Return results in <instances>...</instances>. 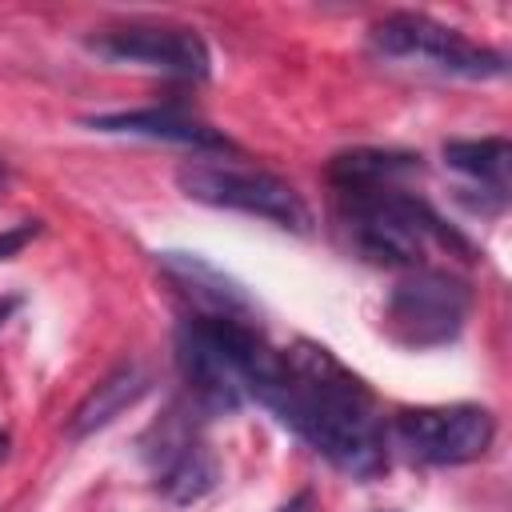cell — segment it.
Masks as SVG:
<instances>
[{"label": "cell", "instance_id": "obj_1", "mask_svg": "<svg viewBox=\"0 0 512 512\" xmlns=\"http://www.w3.org/2000/svg\"><path fill=\"white\" fill-rule=\"evenodd\" d=\"M260 404L340 472L356 480L384 472L388 448L372 392L328 348L300 340L280 352V376L268 384Z\"/></svg>", "mask_w": 512, "mask_h": 512}, {"label": "cell", "instance_id": "obj_2", "mask_svg": "<svg viewBox=\"0 0 512 512\" xmlns=\"http://www.w3.org/2000/svg\"><path fill=\"white\" fill-rule=\"evenodd\" d=\"M336 192V220L348 232L352 248L388 268H420L424 248L436 240L456 252H472L460 232H452L420 196H408L396 184H368V188H332Z\"/></svg>", "mask_w": 512, "mask_h": 512}, {"label": "cell", "instance_id": "obj_3", "mask_svg": "<svg viewBox=\"0 0 512 512\" xmlns=\"http://www.w3.org/2000/svg\"><path fill=\"white\" fill-rule=\"evenodd\" d=\"M472 312V288L440 268H412L384 304V328L400 348H444L460 336Z\"/></svg>", "mask_w": 512, "mask_h": 512}, {"label": "cell", "instance_id": "obj_4", "mask_svg": "<svg viewBox=\"0 0 512 512\" xmlns=\"http://www.w3.org/2000/svg\"><path fill=\"white\" fill-rule=\"evenodd\" d=\"M176 184L188 200L212 204V208H232V212H248L260 220H272L288 232H308L312 228V212L300 200V192L292 184H284L272 172H256V168H232V164H180Z\"/></svg>", "mask_w": 512, "mask_h": 512}, {"label": "cell", "instance_id": "obj_5", "mask_svg": "<svg viewBox=\"0 0 512 512\" xmlns=\"http://www.w3.org/2000/svg\"><path fill=\"white\" fill-rule=\"evenodd\" d=\"M372 48L392 60H416L424 68L464 76V80H492L504 72L500 52L472 44L456 28H444L420 12H392L380 24H372Z\"/></svg>", "mask_w": 512, "mask_h": 512}, {"label": "cell", "instance_id": "obj_6", "mask_svg": "<svg viewBox=\"0 0 512 512\" xmlns=\"http://www.w3.org/2000/svg\"><path fill=\"white\" fill-rule=\"evenodd\" d=\"M496 420L480 404H440L408 408L396 416V440L412 460L424 464H468L488 452Z\"/></svg>", "mask_w": 512, "mask_h": 512}, {"label": "cell", "instance_id": "obj_7", "mask_svg": "<svg viewBox=\"0 0 512 512\" xmlns=\"http://www.w3.org/2000/svg\"><path fill=\"white\" fill-rule=\"evenodd\" d=\"M88 48L112 64H140L168 76H208V44L192 28L176 24H128L88 40Z\"/></svg>", "mask_w": 512, "mask_h": 512}, {"label": "cell", "instance_id": "obj_8", "mask_svg": "<svg viewBox=\"0 0 512 512\" xmlns=\"http://www.w3.org/2000/svg\"><path fill=\"white\" fill-rule=\"evenodd\" d=\"M88 128L96 132H124V136H148V140H168V144H184V148H200V152H236V144L208 128L204 120L176 112V108H140V112H108V116H92Z\"/></svg>", "mask_w": 512, "mask_h": 512}, {"label": "cell", "instance_id": "obj_9", "mask_svg": "<svg viewBox=\"0 0 512 512\" xmlns=\"http://www.w3.org/2000/svg\"><path fill=\"white\" fill-rule=\"evenodd\" d=\"M160 268L172 276V284H180L204 308V316H232V320L252 316L248 292L228 272L208 264L204 256H196V252H160Z\"/></svg>", "mask_w": 512, "mask_h": 512}, {"label": "cell", "instance_id": "obj_10", "mask_svg": "<svg viewBox=\"0 0 512 512\" xmlns=\"http://www.w3.org/2000/svg\"><path fill=\"white\" fill-rule=\"evenodd\" d=\"M148 392V372H140L136 364H120L116 372H108L68 416V436L84 440L100 428H108L124 408H132L140 396Z\"/></svg>", "mask_w": 512, "mask_h": 512}, {"label": "cell", "instance_id": "obj_11", "mask_svg": "<svg viewBox=\"0 0 512 512\" xmlns=\"http://www.w3.org/2000/svg\"><path fill=\"white\" fill-rule=\"evenodd\" d=\"M420 160L408 152H384V148H356L340 152L328 164L332 188H368V184H396L400 176L416 172Z\"/></svg>", "mask_w": 512, "mask_h": 512}, {"label": "cell", "instance_id": "obj_12", "mask_svg": "<svg viewBox=\"0 0 512 512\" xmlns=\"http://www.w3.org/2000/svg\"><path fill=\"white\" fill-rule=\"evenodd\" d=\"M444 160L456 172H468L472 180H480L484 192H492L496 200H504L508 160H512L508 140H500V136H488V140H448L444 144Z\"/></svg>", "mask_w": 512, "mask_h": 512}, {"label": "cell", "instance_id": "obj_13", "mask_svg": "<svg viewBox=\"0 0 512 512\" xmlns=\"http://www.w3.org/2000/svg\"><path fill=\"white\" fill-rule=\"evenodd\" d=\"M216 476H220V464L216 456L192 440L188 448H180L164 468H160V492L164 500L172 504H196L200 496H208L216 488Z\"/></svg>", "mask_w": 512, "mask_h": 512}, {"label": "cell", "instance_id": "obj_14", "mask_svg": "<svg viewBox=\"0 0 512 512\" xmlns=\"http://www.w3.org/2000/svg\"><path fill=\"white\" fill-rule=\"evenodd\" d=\"M40 236V220H24V224H16V228H8V232H0V260H8V256H16L28 240H36Z\"/></svg>", "mask_w": 512, "mask_h": 512}, {"label": "cell", "instance_id": "obj_15", "mask_svg": "<svg viewBox=\"0 0 512 512\" xmlns=\"http://www.w3.org/2000/svg\"><path fill=\"white\" fill-rule=\"evenodd\" d=\"M312 504H316V500H312V492H296V496H292L288 504H280L276 512H312Z\"/></svg>", "mask_w": 512, "mask_h": 512}, {"label": "cell", "instance_id": "obj_16", "mask_svg": "<svg viewBox=\"0 0 512 512\" xmlns=\"http://www.w3.org/2000/svg\"><path fill=\"white\" fill-rule=\"evenodd\" d=\"M16 304H20L16 296H4V300H0V328H4V320H8L12 312H16Z\"/></svg>", "mask_w": 512, "mask_h": 512}, {"label": "cell", "instance_id": "obj_17", "mask_svg": "<svg viewBox=\"0 0 512 512\" xmlns=\"http://www.w3.org/2000/svg\"><path fill=\"white\" fill-rule=\"evenodd\" d=\"M8 444H12V440H8V432H0V460L8 456Z\"/></svg>", "mask_w": 512, "mask_h": 512}, {"label": "cell", "instance_id": "obj_18", "mask_svg": "<svg viewBox=\"0 0 512 512\" xmlns=\"http://www.w3.org/2000/svg\"><path fill=\"white\" fill-rule=\"evenodd\" d=\"M0 188H4V160H0Z\"/></svg>", "mask_w": 512, "mask_h": 512}]
</instances>
